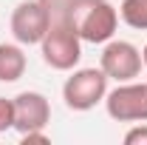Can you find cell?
I'll return each mask as SVG.
<instances>
[{
    "instance_id": "obj_9",
    "label": "cell",
    "mask_w": 147,
    "mask_h": 145,
    "mask_svg": "<svg viewBox=\"0 0 147 145\" xmlns=\"http://www.w3.org/2000/svg\"><path fill=\"white\" fill-rule=\"evenodd\" d=\"M119 17L136 31H147V0H122Z\"/></svg>"
},
{
    "instance_id": "obj_6",
    "label": "cell",
    "mask_w": 147,
    "mask_h": 145,
    "mask_svg": "<svg viewBox=\"0 0 147 145\" xmlns=\"http://www.w3.org/2000/svg\"><path fill=\"white\" fill-rule=\"evenodd\" d=\"M51 26V14L40 0H23L11 12V34L20 46H40Z\"/></svg>"
},
{
    "instance_id": "obj_10",
    "label": "cell",
    "mask_w": 147,
    "mask_h": 145,
    "mask_svg": "<svg viewBox=\"0 0 147 145\" xmlns=\"http://www.w3.org/2000/svg\"><path fill=\"white\" fill-rule=\"evenodd\" d=\"M14 128V100L0 97V134Z\"/></svg>"
},
{
    "instance_id": "obj_2",
    "label": "cell",
    "mask_w": 147,
    "mask_h": 145,
    "mask_svg": "<svg viewBox=\"0 0 147 145\" xmlns=\"http://www.w3.org/2000/svg\"><path fill=\"white\" fill-rule=\"evenodd\" d=\"M42 63L54 71H74L82 60V37L76 34L74 23L68 17L51 20L48 31L40 43Z\"/></svg>"
},
{
    "instance_id": "obj_5",
    "label": "cell",
    "mask_w": 147,
    "mask_h": 145,
    "mask_svg": "<svg viewBox=\"0 0 147 145\" xmlns=\"http://www.w3.org/2000/svg\"><path fill=\"white\" fill-rule=\"evenodd\" d=\"M142 66H144L142 51L127 40H108L99 57V68L108 74V80H116V83L136 80L142 74Z\"/></svg>"
},
{
    "instance_id": "obj_15",
    "label": "cell",
    "mask_w": 147,
    "mask_h": 145,
    "mask_svg": "<svg viewBox=\"0 0 147 145\" xmlns=\"http://www.w3.org/2000/svg\"><path fill=\"white\" fill-rule=\"evenodd\" d=\"M144 83H147V80H144Z\"/></svg>"
},
{
    "instance_id": "obj_8",
    "label": "cell",
    "mask_w": 147,
    "mask_h": 145,
    "mask_svg": "<svg viewBox=\"0 0 147 145\" xmlns=\"http://www.w3.org/2000/svg\"><path fill=\"white\" fill-rule=\"evenodd\" d=\"M28 68L20 43H0V83H17Z\"/></svg>"
},
{
    "instance_id": "obj_12",
    "label": "cell",
    "mask_w": 147,
    "mask_h": 145,
    "mask_svg": "<svg viewBox=\"0 0 147 145\" xmlns=\"http://www.w3.org/2000/svg\"><path fill=\"white\" fill-rule=\"evenodd\" d=\"M125 145H147V122H136L125 134Z\"/></svg>"
},
{
    "instance_id": "obj_4",
    "label": "cell",
    "mask_w": 147,
    "mask_h": 145,
    "mask_svg": "<svg viewBox=\"0 0 147 145\" xmlns=\"http://www.w3.org/2000/svg\"><path fill=\"white\" fill-rule=\"evenodd\" d=\"M105 111L116 122H147V83H119L105 94Z\"/></svg>"
},
{
    "instance_id": "obj_3",
    "label": "cell",
    "mask_w": 147,
    "mask_h": 145,
    "mask_svg": "<svg viewBox=\"0 0 147 145\" xmlns=\"http://www.w3.org/2000/svg\"><path fill=\"white\" fill-rule=\"evenodd\" d=\"M108 94V74L102 68H74L71 77L62 83V100L71 111H91L105 103Z\"/></svg>"
},
{
    "instance_id": "obj_11",
    "label": "cell",
    "mask_w": 147,
    "mask_h": 145,
    "mask_svg": "<svg viewBox=\"0 0 147 145\" xmlns=\"http://www.w3.org/2000/svg\"><path fill=\"white\" fill-rule=\"evenodd\" d=\"M45 9H48V14H51V20L57 17H68V12H71L74 0H40Z\"/></svg>"
},
{
    "instance_id": "obj_1",
    "label": "cell",
    "mask_w": 147,
    "mask_h": 145,
    "mask_svg": "<svg viewBox=\"0 0 147 145\" xmlns=\"http://www.w3.org/2000/svg\"><path fill=\"white\" fill-rule=\"evenodd\" d=\"M68 20L74 23V29L82 37V43L105 46L116 34L119 9L110 0H74L71 12H68Z\"/></svg>"
},
{
    "instance_id": "obj_13",
    "label": "cell",
    "mask_w": 147,
    "mask_h": 145,
    "mask_svg": "<svg viewBox=\"0 0 147 145\" xmlns=\"http://www.w3.org/2000/svg\"><path fill=\"white\" fill-rule=\"evenodd\" d=\"M23 142H48V137H45V131H31V134H23Z\"/></svg>"
},
{
    "instance_id": "obj_7",
    "label": "cell",
    "mask_w": 147,
    "mask_h": 145,
    "mask_svg": "<svg viewBox=\"0 0 147 145\" xmlns=\"http://www.w3.org/2000/svg\"><path fill=\"white\" fill-rule=\"evenodd\" d=\"M51 122V103L40 91H20L14 97V131L31 134V131H45Z\"/></svg>"
},
{
    "instance_id": "obj_14",
    "label": "cell",
    "mask_w": 147,
    "mask_h": 145,
    "mask_svg": "<svg viewBox=\"0 0 147 145\" xmlns=\"http://www.w3.org/2000/svg\"><path fill=\"white\" fill-rule=\"evenodd\" d=\"M142 60H144V68H147V43H144V49H142Z\"/></svg>"
}]
</instances>
